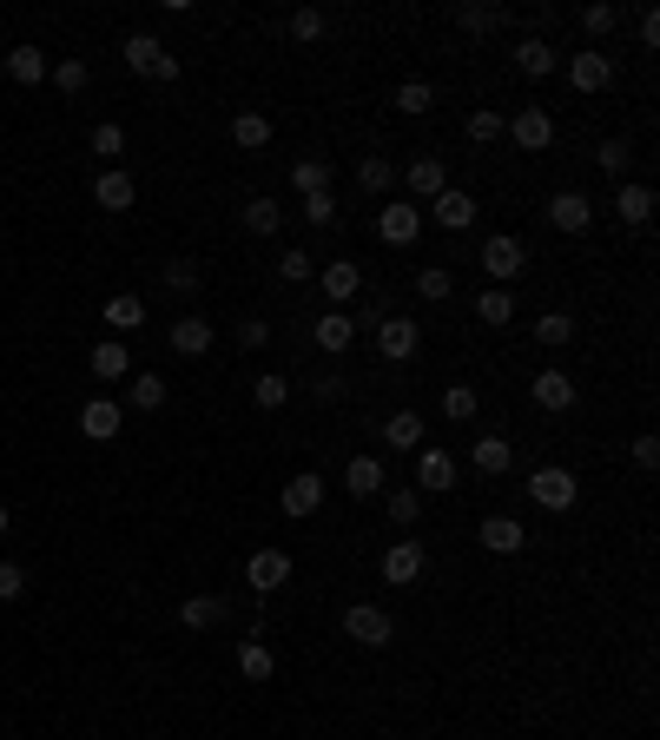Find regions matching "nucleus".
<instances>
[{
  "mask_svg": "<svg viewBox=\"0 0 660 740\" xmlns=\"http://www.w3.org/2000/svg\"><path fill=\"white\" fill-rule=\"evenodd\" d=\"M502 132H509L522 152H549V146H555V112H549V106H516V119H509Z\"/></svg>",
  "mask_w": 660,
  "mask_h": 740,
  "instance_id": "8",
  "label": "nucleus"
},
{
  "mask_svg": "<svg viewBox=\"0 0 660 740\" xmlns=\"http://www.w3.org/2000/svg\"><path fill=\"white\" fill-rule=\"evenodd\" d=\"M311 344H317L324 357H344V351L357 344V318H350V311H324V318L311 324Z\"/></svg>",
  "mask_w": 660,
  "mask_h": 740,
  "instance_id": "20",
  "label": "nucleus"
},
{
  "mask_svg": "<svg viewBox=\"0 0 660 740\" xmlns=\"http://www.w3.org/2000/svg\"><path fill=\"white\" fill-rule=\"evenodd\" d=\"M291 185L311 199V192H331V159H297L291 165Z\"/></svg>",
  "mask_w": 660,
  "mask_h": 740,
  "instance_id": "47",
  "label": "nucleus"
},
{
  "mask_svg": "<svg viewBox=\"0 0 660 740\" xmlns=\"http://www.w3.org/2000/svg\"><path fill=\"white\" fill-rule=\"evenodd\" d=\"M529 496H535L542 510H555V516H569V510L582 503V476H575L569 463H542V470L529 476Z\"/></svg>",
  "mask_w": 660,
  "mask_h": 740,
  "instance_id": "3",
  "label": "nucleus"
},
{
  "mask_svg": "<svg viewBox=\"0 0 660 740\" xmlns=\"http://www.w3.org/2000/svg\"><path fill=\"white\" fill-rule=\"evenodd\" d=\"M377 238L383 245H416L423 238V205H410V199H383V212H377Z\"/></svg>",
  "mask_w": 660,
  "mask_h": 740,
  "instance_id": "5",
  "label": "nucleus"
},
{
  "mask_svg": "<svg viewBox=\"0 0 660 740\" xmlns=\"http://www.w3.org/2000/svg\"><path fill=\"white\" fill-rule=\"evenodd\" d=\"M529 397H535V410H549V417H569V410H575V397H582V384H575L569 371H535Z\"/></svg>",
  "mask_w": 660,
  "mask_h": 740,
  "instance_id": "12",
  "label": "nucleus"
},
{
  "mask_svg": "<svg viewBox=\"0 0 660 740\" xmlns=\"http://www.w3.org/2000/svg\"><path fill=\"white\" fill-rule=\"evenodd\" d=\"M397 179L410 185V205H416V199H436V192H450V165H443L436 152H416L410 165H397Z\"/></svg>",
  "mask_w": 660,
  "mask_h": 740,
  "instance_id": "11",
  "label": "nucleus"
},
{
  "mask_svg": "<svg viewBox=\"0 0 660 740\" xmlns=\"http://www.w3.org/2000/svg\"><path fill=\"white\" fill-rule=\"evenodd\" d=\"M139 324H145V298H132V291L106 298V331H112V337H126V331H139Z\"/></svg>",
  "mask_w": 660,
  "mask_h": 740,
  "instance_id": "33",
  "label": "nucleus"
},
{
  "mask_svg": "<svg viewBox=\"0 0 660 740\" xmlns=\"http://www.w3.org/2000/svg\"><path fill=\"white\" fill-rule=\"evenodd\" d=\"M476 318H483V324H516V291L489 285V291L476 298Z\"/></svg>",
  "mask_w": 660,
  "mask_h": 740,
  "instance_id": "43",
  "label": "nucleus"
},
{
  "mask_svg": "<svg viewBox=\"0 0 660 740\" xmlns=\"http://www.w3.org/2000/svg\"><path fill=\"white\" fill-rule=\"evenodd\" d=\"M212 337H218L212 318H198V311H192V318H172V351H178V357H205Z\"/></svg>",
  "mask_w": 660,
  "mask_h": 740,
  "instance_id": "28",
  "label": "nucleus"
},
{
  "mask_svg": "<svg viewBox=\"0 0 660 740\" xmlns=\"http://www.w3.org/2000/svg\"><path fill=\"white\" fill-rule=\"evenodd\" d=\"M178 622H185V629H218V622H225V596H192V602H178Z\"/></svg>",
  "mask_w": 660,
  "mask_h": 740,
  "instance_id": "37",
  "label": "nucleus"
},
{
  "mask_svg": "<svg viewBox=\"0 0 660 740\" xmlns=\"http://www.w3.org/2000/svg\"><path fill=\"white\" fill-rule=\"evenodd\" d=\"M245 582H251V596H278V589L291 582V556H284V549H251Z\"/></svg>",
  "mask_w": 660,
  "mask_h": 740,
  "instance_id": "15",
  "label": "nucleus"
},
{
  "mask_svg": "<svg viewBox=\"0 0 660 740\" xmlns=\"http://www.w3.org/2000/svg\"><path fill=\"white\" fill-rule=\"evenodd\" d=\"M502 126H509V119H502V112H489V106H476V112H469V139H476V146H496V139H502Z\"/></svg>",
  "mask_w": 660,
  "mask_h": 740,
  "instance_id": "51",
  "label": "nucleus"
},
{
  "mask_svg": "<svg viewBox=\"0 0 660 740\" xmlns=\"http://www.w3.org/2000/svg\"><path fill=\"white\" fill-rule=\"evenodd\" d=\"M26 596V569L20 562H0V602H20Z\"/></svg>",
  "mask_w": 660,
  "mask_h": 740,
  "instance_id": "56",
  "label": "nucleus"
},
{
  "mask_svg": "<svg viewBox=\"0 0 660 740\" xmlns=\"http://www.w3.org/2000/svg\"><path fill=\"white\" fill-rule=\"evenodd\" d=\"M165 285H172L178 298H192V291L205 285V265H192V258H172V265H165Z\"/></svg>",
  "mask_w": 660,
  "mask_h": 740,
  "instance_id": "49",
  "label": "nucleus"
},
{
  "mask_svg": "<svg viewBox=\"0 0 660 740\" xmlns=\"http://www.w3.org/2000/svg\"><path fill=\"white\" fill-rule=\"evenodd\" d=\"M383 516H390L397 529H416V523H423V490H416V483L383 490Z\"/></svg>",
  "mask_w": 660,
  "mask_h": 740,
  "instance_id": "30",
  "label": "nucleus"
},
{
  "mask_svg": "<svg viewBox=\"0 0 660 740\" xmlns=\"http://www.w3.org/2000/svg\"><path fill=\"white\" fill-rule=\"evenodd\" d=\"M377 569H383V582H390V589H416V582H423V569H430V556H423V543H416V536H403V543H390V549H383V562H377Z\"/></svg>",
  "mask_w": 660,
  "mask_h": 740,
  "instance_id": "7",
  "label": "nucleus"
},
{
  "mask_svg": "<svg viewBox=\"0 0 660 740\" xmlns=\"http://www.w3.org/2000/svg\"><path fill=\"white\" fill-rule=\"evenodd\" d=\"M278 503H284V516H291V523L317 516V510H324V476H317V470H297V476H284V496H278Z\"/></svg>",
  "mask_w": 660,
  "mask_h": 740,
  "instance_id": "14",
  "label": "nucleus"
},
{
  "mask_svg": "<svg viewBox=\"0 0 660 740\" xmlns=\"http://www.w3.org/2000/svg\"><path fill=\"white\" fill-rule=\"evenodd\" d=\"M231 337H238V351H264V344H271V324H264V318H238Z\"/></svg>",
  "mask_w": 660,
  "mask_h": 740,
  "instance_id": "54",
  "label": "nucleus"
},
{
  "mask_svg": "<svg viewBox=\"0 0 660 740\" xmlns=\"http://www.w3.org/2000/svg\"><path fill=\"white\" fill-rule=\"evenodd\" d=\"M390 106H397V112H403V119H423V112H430V106H436V86H430V79H403V86H397V99H390Z\"/></svg>",
  "mask_w": 660,
  "mask_h": 740,
  "instance_id": "35",
  "label": "nucleus"
},
{
  "mask_svg": "<svg viewBox=\"0 0 660 740\" xmlns=\"http://www.w3.org/2000/svg\"><path fill=\"white\" fill-rule=\"evenodd\" d=\"M416 490H423V496L456 490V457H450V450H436V443H423V450H416Z\"/></svg>",
  "mask_w": 660,
  "mask_h": 740,
  "instance_id": "16",
  "label": "nucleus"
},
{
  "mask_svg": "<svg viewBox=\"0 0 660 740\" xmlns=\"http://www.w3.org/2000/svg\"><path fill=\"white\" fill-rule=\"evenodd\" d=\"M456 26H463V33H502V26H509V7H489V0H463V7H456Z\"/></svg>",
  "mask_w": 660,
  "mask_h": 740,
  "instance_id": "31",
  "label": "nucleus"
},
{
  "mask_svg": "<svg viewBox=\"0 0 660 740\" xmlns=\"http://www.w3.org/2000/svg\"><path fill=\"white\" fill-rule=\"evenodd\" d=\"M615 212H621V225H648V218H654V185L621 179V185H615Z\"/></svg>",
  "mask_w": 660,
  "mask_h": 740,
  "instance_id": "27",
  "label": "nucleus"
},
{
  "mask_svg": "<svg viewBox=\"0 0 660 740\" xmlns=\"http://www.w3.org/2000/svg\"><path fill=\"white\" fill-rule=\"evenodd\" d=\"M516 73H522V79H549V73H562V53H555L542 33H522V40H516Z\"/></svg>",
  "mask_w": 660,
  "mask_h": 740,
  "instance_id": "17",
  "label": "nucleus"
},
{
  "mask_svg": "<svg viewBox=\"0 0 660 740\" xmlns=\"http://www.w3.org/2000/svg\"><path fill=\"white\" fill-rule=\"evenodd\" d=\"M238 675H245V682H251V688H264V682H271V675H278V655H271V642H264V635H258V629H251V635H245V642H238Z\"/></svg>",
  "mask_w": 660,
  "mask_h": 740,
  "instance_id": "23",
  "label": "nucleus"
},
{
  "mask_svg": "<svg viewBox=\"0 0 660 740\" xmlns=\"http://www.w3.org/2000/svg\"><path fill=\"white\" fill-rule=\"evenodd\" d=\"M483 271H489V285L509 291V285L529 271V245H522L516 232H489V238H483Z\"/></svg>",
  "mask_w": 660,
  "mask_h": 740,
  "instance_id": "2",
  "label": "nucleus"
},
{
  "mask_svg": "<svg viewBox=\"0 0 660 740\" xmlns=\"http://www.w3.org/2000/svg\"><path fill=\"white\" fill-rule=\"evenodd\" d=\"M46 79L73 99V93H86V60H59V66H46Z\"/></svg>",
  "mask_w": 660,
  "mask_h": 740,
  "instance_id": "50",
  "label": "nucleus"
},
{
  "mask_svg": "<svg viewBox=\"0 0 660 740\" xmlns=\"http://www.w3.org/2000/svg\"><path fill=\"white\" fill-rule=\"evenodd\" d=\"M476 410H483L476 384H450V390H443V417H450V423H476Z\"/></svg>",
  "mask_w": 660,
  "mask_h": 740,
  "instance_id": "45",
  "label": "nucleus"
},
{
  "mask_svg": "<svg viewBox=\"0 0 660 740\" xmlns=\"http://www.w3.org/2000/svg\"><path fill=\"white\" fill-rule=\"evenodd\" d=\"M231 139H238L245 152H264V146H271V119L251 106V112H238V119H231Z\"/></svg>",
  "mask_w": 660,
  "mask_h": 740,
  "instance_id": "36",
  "label": "nucleus"
},
{
  "mask_svg": "<svg viewBox=\"0 0 660 740\" xmlns=\"http://www.w3.org/2000/svg\"><path fill=\"white\" fill-rule=\"evenodd\" d=\"M582 26L602 40V33H615L621 26V7H608V0H595V7H582Z\"/></svg>",
  "mask_w": 660,
  "mask_h": 740,
  "instance_id": "52",
  "label": "nucleus"
},
{
  "mask_svg": "<svg viewBox=\"0 0 660 740\" xmlns=\"http://www.w3.org/2000/svg\"><path fill=\"white\" fill-rule=\"evenodd\" d=\"M93 152H99V159H119V152H126V126L99 119V126H93Z\"/></svg>",
  "mask_w": 660,
  "mask_h": 740,
  "instance_id": "53",
  "label": "nucleus"
},
{
  "mask_svg": "<svg viewBox=\"0 0 660 740\" xmlns=\"http://www.w3.org/2000/svg\"><path fill=\"white\" fill-rule=\"evenodd\" d=\"M635 470H660V443H654V437H641V443H635Z\"/></svg>",
  "mask_w": 660,
  "mask_h": 740,
  "instance_id": "58",
  "label": "nucleus"
},
{
  "mask_svg": "<svg viewBox=\"0 0 660 740\" xmlns=\"http://www.w3.org/2000/svg\"><path fill=\"white\" fill-rule=\"evenodd\" d=\"M165 397H172V390H165L159 371H132V384H126V404H132V410L152 417V410H165Z\"/></svg>",
  "mask_w": 660,
  "mask_h": 740,
  "instance_id": "32",
  "label": "nucleus"
},
{
  "mask_svg": "<svg viewBox=\"0 0 660 740\" xmlns=\"http://www.w3.org/2000/svg\"><path fill=\"white\" fill-rule=\"evenodd\" d=\"M595 165H602V172H608V179L621 185V179H628V165H635V152H628V139H602V146H595Z\"/></svg>",
  "mask_w": 660,
  "mask_h": 740,
  "instance_id": "46",
  "label": "nucleus"
},
{
  "mask_svg": "<svg viewBox=\"0 0 660 740\" xmlns=\"http://www.w3.org/2000/svg\"><path fill=\"white\" fill-rule=\"evenodd\" d=\"M278 225H284V205H278V199H251V205H245V232H251V238H271Z\"/></svg>",
  "mask_w": 660,
  "mask_h": 740,
  "instance_id": "41",
  "label": "nucleus"
},
{
  "mask_svg": "<svg viewBox=\"0 0 660 740\" xmlns=\"http://www.w3.org/2000/svg\"><path fill=\"white\" fill-rule=\"evenodd\" d=\"M119 430H126V410H119L112 397H93V404L79 410V437H86V443H112Z\"/></svg>",
  "mask_w": 660,
  "mask_h": 740,
  "instance_id": "21",
  "label": "nucleus"
},
{
  "mask_svg": "<svg viewBox=\"0 0 660 740\" xmlns=\"http://www.w3.org/2000/svg\"><path fill=\"white\" fill-rule=\"evenodd\" d=\"M469 470H476V476H509V470H516V450H509V437H496V430H489V437H476V450H469Z\"/></svg>",
  "mask_w": 660,
  "mask_h": 740,
  "instance_id": "25",
  "label": "nucleus"
},
{
  "mask_svg": "<svg viewBox=\"0 0 660 740\" xmlns=\"http://www.w3.org/2000/svg\"><path fill=\"white\" fill-rule=\"evenodd\" d=\"M476 536H483V549H489V556H522V549H529V529H522L516 516H489Z\"/></svg>",
  "mask_w": 660,
  "mask_h": 740,
  "instance_id": "26",
  "label": "nucleus"
},
{
  "mask_svg": "<svg viewBox=\"0 0 660 740\" xmlns=\"http://www.w3.org/2000/svg\"><path fill=\"white\" fill-rule=\"evenodd\" d=\"M344 635H350L357 648H390V642H397V622H390V609H377V602H350V609H344Z\"/></svg>",
  "mask_w": 660,
  "mask_h": 740,
  "instance_id": "4",
  "label": "nucleus"
},
{
  "mask_svg": "<svg viewBox=\"0 0 660 740\" xmlns=\"http://www.w3.org/2000/svg\"><path fill=\"white\" fill-rule=\"evenodd\" d=\"M549 225H555V232H588V225H595V199L575 192V185L555 192V199H549Z\"/></svg>",
  "mask_w": 660,
  "mask_h": 740,
  "instance_id": "19",
  "label": "nucleus"
},
{
  "mask_svg": "<svg viewBox=\"0 0 660 740\" xmlns=\"http://www.w3.org/2000/svg\"><path fill=\"white\" fill-rule=\"evenodd\" d=\"M423 351V324L416 318H377V357L383 364H410Z\"/></svg>",
  "mask_w": 660,
  "mask_h": 740,
  "instance_id": "6",
  "label": "nucleus"
},
{
  "mask_svg": "<svg viewBox=\"0 0 660 740\" xmlns=\"http://www.w3.org/2000/svg\"><path fill=\"white\" fill-rule=\"evenodd\" d=\"M0 536H7V503H0Z\"/></svg>",
  "mask_w": 660,
  "mask_h": 740,
  "instance_id": "59",
  "label": "nucleus"
},
{
  "mask_svg": "<svg viewBox=\"0 0 660 740\" xmlns=\"http://www.w3.org/2000/svg\"><path fill=\"white\" fill-rule=\"evenodd\" d=\"M357 185L383 199V192L397 185V159H377V152H370V159H357Z\"/></svg>",
  "mask_w": 660,
  "mask_h": 740,
  "instance_id": "40",
  "label": "nucleus"
},
{
  "mask_svg": "<svg viewBox=\"0 0 660 740\" xmlns=\"http://www.w3.org/2000/svg\"><path fill=\"white\" fill-rule=\"evenodd\" d=\"M251 404H258V410H284V404H291V377H284V371H258V377H251Z\"/></svg>",
  "mask_w": 660,
  "mask_h": 740,
  "instance_id": "34",
  "label": "nucleus"
},
{
  "mask_svg": "<svg viewBox=\"0 0 660 740\" xmlns=\"http://www.w3.org/2000/svg\"><path fill=\"white\" fill-rule=\"evenodd\" d=\"M93 377H99V384H119V377H132V351H126L119 337H99V344H93Z\"/></svg>",
  "mask_w": 660,
  "mask_h": 740,
  "instance_id": "29",
  "label": "nucleus"
},
{
  "mask_svg": "<svg viewBox=\"0 0 660 740\" xmlns=\"http://www.w3.org/2000/svg\"><path fill=\"white\" fill-rule=\"evenodd\" d=\"M344 490H350L357 503L383 496V490H390V470H383V457H350V463H344Z\"/></svg>",
  "mask_w": 660,
  "mask_h": 740,
  "instance_id": "22",
  "label": "nucleus"
},
{
  "mask_svg": "<svg viewBox=\"0 0 660 740\" xmlns=\"http://www.w3.org/2000/svg\"><path fill=\"white\" fill-rule=\"evenodd\" d=\"M476 218H483V205H476V199H469L463 185L436 192V199H430V212H423V225H443V232H469Z\"/></svg>",
  "mask_w": 660,
  "mask_h": 740,
  "instance_id": "9",
  "label": "nucleus"
},
{
  "mask_svg": "<svg viewBox=\"0 0 660 740\" xmlns=\"http://www.w3.org/2000/svg\"><path fill=\"white\" fill-rule=\"evenodd\" d=\"M132 199H139V185H132L126 165H106V172L93 179V205H99V212H132Z\"/></svg>",
  "mask_w": 660,
  "mask_h": 740,
  "instance_id": "18",
  "label": "nucleus"
},
{
  "mask_svg": "<svg viewBox=\"0 0 660 740\" xmlns=\"http://www.w3.org/2000/svg\"><path fill=\"white\" fill-rule=\"evenodd\" d=\"M126 66L139 73V79H159V86H172L178 79V53H165V40H152V33H126Z\"/></svg>",
  "mask_w": 660,
  "mask_h": 740,
  "instance_id": "1",
  "label": "nucleus"
},
{
  "mask_svg": "<svg viewBox=\"0 0 660 740\" xmlns=\"http://www.w3.org/2000/svg\"><path fill=\"white\" fill-rule=\"evenodd\" d=\"M324 33H331V13H324V7H297V13H291V40H297V46H317Z\"/></svg>",
  "mask_w": 660,
  "mask_h": 740,
  "instance_id": "38",
  "label": "nucleus"
},
{
  "mask_svg": "<svg viewBox=\"0 0 660 740\" xmlns=\"http://www.w3.org/2000/svg\"><path fill=\"white\" fill-rule=\"evenodd\" d=\"M7 73H13L20 86H40V79H46V53H40V46H13V53H7Z\"/></svg>",
  "mask_w": 660,
  "mask_h": 740,
  "instance_id": "39",
  "label": "nucleus"
},
{
  "mask_svg": "<svg viewBox=\"0 0 660 740\" xmlns=\"http://www.w3.org/2000/svg\"><path fill=\"white\" fill-rule=\"evenodd\" d=\"M317 285H324L331 311H344V304L364 291V265H357V258H331V265H317Z\"/></svg>",
  "mask_w": 660,
  "mask_h": 740,
  "instance_id": "13",
  "label": "nucleus"
},
{
  "mask_svg": "<svg viewBox=\"0 0 660 740\" xmlns=\"http://www.w3.org/2000/svg\"><path fill=\"white\" fill-rule=\"evenodd\" d=\"M423 437H430V423L416 410H390L383 417V450H403L410 457V450H423Z\"/></svg>",
  "mask_w": 660,
  "mask_h": 740,
  "instance_id": "24",
  "label": "nucleus"
},
{
  "mask_svg": "<svg viewBox=\"0 0 660 740\" xmlns=\"http://www.w3.org/2000/svg\"><path fill=\"white\" fill-rule=\"evenodd\" d=\"M278 278H284V285H311V278H317V258H311L304 245H291V251L278 258Z\"/></svg>",
  "mask_w": 660,
  "mask_h": 740,
  "instance_id": "48",
  "label": "nucleus"
},
{
  "mask_svg": "<svg viewBox=\"0 0 660 740\" xmlns=\"http://www.w3.org/2000/svg\"><path fill=\"white\" fill-rule=\"evenodd\" d=\"M535 344H549V351L575 344V318H569V311H542V318H535Z\"/></svg>",
  "mask_w": 660,
  "mask_h": 740,
  "instance_id": "44",
  "label": "nucleus"
},
{
  "mask_svg": "<svg viewBox=\"0 0 660 740\" xmlns=\"http://www.w3.org/2000/svg\"><path fill=\"white\" fill-rule=\"evenodd\" d=\"M450 291H456V271H450V265H423V271H416V298H423V304H443Z\"/></svg>",
  "mask_w": 660,
  "mask_h": 740,
  "instance_id": "42",
  "label": "nucleus"
},
{
  "mask_svg": "<svg viewBox=\"0 0 660 740\" xmlns=\"http://www.w3.org/2000/svg\"><path fill=\"white\" fill-rule=\"evenodd\" d=\"M304 218L311 225H337V192H311L304 199Z\"/></svg>",
  "mask_w": 660,
  "mask_h": 740,
  "instance_id": "55",
  "label": "nucleus"
},
{
  "mask_svg": "<svg viewBox=\"0 0 660 740\" xmlns=\"http://www.w3.org/2000/svg\"><path fill=\"white\" fill-rule=\"evenodd\" d=\"M562 73H569V86H575V93H608V86H615V60H608V53H595V46H588V53H569V60H562Z\"/></svg>",
  "mask_w": 660,
  "mask_h": 740,
  "instance_id": "10",
  "label": "nucleus"
},
{
  "mask_svg": "<svg viewBox=\"0 0 660 740\" xmlns=\"http://www.w3.org/2000/svg\"><path fill=\"white\" fill-rule=\"evenodd\" d=\"M635 26H641V46L654 53V46H660V13H654V7H641V20H635Z\"/></svg>",
  "mask_w": 660,
  "mask_h": 740,
  "instance_id": "57",
  "label": "nucleus"
}]
</instances>
